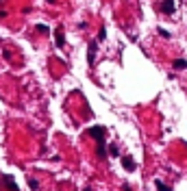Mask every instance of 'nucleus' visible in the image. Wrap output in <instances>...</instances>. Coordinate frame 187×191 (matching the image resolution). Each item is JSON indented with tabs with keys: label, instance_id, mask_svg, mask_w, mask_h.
I'll return each instance as SVG.
<instances>
[{
	"label": "nucleus",
	"instance_id": "obj_1",
	"mask_svg": "<svg viewBox=\"0 0 187 191\" xmlns=\"http://www.w3.org/2000/svg\"><path fill=\"white\" fill-rule=\"evenodd\" d=\"M87 135L94 137L96 141H105V137H107V128H105V126H94V128L87 130Z\"/></svg>",
	"mask_w": 187,
	"mask_h": 191
},
{
	"label": "nucleus",
	"instance_id": "obj_2",
	"mask_svg": "<svg viewBox=\"0 0 187 191\" xmlns=\"http://www.w3.org/2000/svg\"><path fill=\"white\" fill-rule=\"evenodd\" d=\"M96 50H98L96 41H91V43H89V52H87V63H89L91 67L96 65V63H94V61H96Z\"/></svg>",
	"mask_w": 187,
	"mask_h": 191
},
{
	"label": "nucleus",
	"instance_id": "obj_3",
	"mask_svg": "<svg viewBox=\"0 0 187 191\" xmlns=\"http://www.w3.org/2000/svg\"><path fill=\"white\" fill-rule=\"evenodd\" d=\"M161 13L172 15L174 13V0H161Z\"/></svg>",
	"mask_w": 187,
	"mask_h": 191
},
{
	"label": "nucleus",
	"instance_id": "obj_4",
	"mask_svg": "<svg viewBox=\"0 0 187 191\" xmlns=\"http://www.w3.org/2000/svg\"><path fill=\"white\" fill-rule=\"evenodd\" d=\"M2 182H5V187L9 191H20V187H17V182H15L13 176H2Z\"/></svg>",
	"mask_w": 187,
	"mask_h": 191
},
{
	"label": "nucleus",
	"instance_id": "obj_5",
	"mask_svg": "<svg viewBox=\"0 0 187 191\" xmlns=\"http://www.w3.org/2000/svg\"><path fill=\"white\" fill-rule=\"evenodd\" d=\"M122 165H124L126 172H133V170H135V161H133V156H122Z\"/></svg>",
	"mask_w": 187,
	"mask_h": 191
},
{
	"label": "nucleus",
	"instance_id": "obj_6",
	"mask_svg": "<svg viewBox=\"0 0 187 191\" xmlns=\"http://www.w3.org/2000/svg\"><path fill=\"white\" fill-rule=\"evenodd\" d=\"M55 41H57V48H63L65 46V37H63V31L61 28L55 31Z\"/></svg>",
	"mask_w": 187,
	"mask_h": 191
},
{
	"label": "nucleus",
	"instance_id": "obj_7",
	"mask_svg": "<svg viewBox=\"0 0 187 191\" xmlns=\"http://www.w3.org/2000/svg\"><path fill=\"white\" fill-rule=\"evenodd\" d=\"M172 65H174V69H187V61L185 59H176Z\"/></svg>",
	"mask_w": 187,
	"mask_h": 191
},
{
	"label": "nucleus",
	"instance_id": "obj_8",
	"mask_svg": "<svg viewBox=\"0 0 187 191\" xmlns=\"http://www.w3.org/2000/svg\"><path fill=\"white\" fill-rule=\"evenodd\" d=\"M98 156L105 159L107 156V148H105V141H98Z\"/></svg>",
	"mask_w": 187,
	"mask_h": 191
},
{
	"label": "nucleus",
	"instance_id": "obj_9",
	"mask_svg": "<svg viewBox=\"0 0 187 191\" xmlns=\"http://www.w3.org/2000/svg\"><path fill=\"white\" fill-rule=\"evenodd\" d=\"M35 28H37V33H41V35H48V33H50V28L46 26V24H37Z\"/></svg>",
	"mask_w": 187,
	"mask_h": 191
},
{
	"label": "nucleus",
	"instance_id": "obj_10",
	"mask_svg": "<svg viewBox=\"0 0 187 191\" xmlns=\"http://www.w3.org/2000/svg\"><path fill=\"white\" fill-rule=\"evenodd\" d=\"M155 185H157V189H159V191H172V189H170V187H168V185H163V182H161V180H157V182H155Z\"/></svg>",
	"mask_w": 187,
	"mask_h": 191
},
{
	"label": "nucleus",
	"instance_id": "obj_11",
	"mask_svg": "<svg viewBox=\"0 0 187 191\" xmlns=\"http://www.w3.org/2000/svg\"><path fill=\"white\" fill-rule=\"evenodd\" d=\"M29 187H31L33 191H37V189H39V182H37L35 178H29Z\"/></svg>",
	"mask_w": 187,
	"mask_h": 191
},
{
	"label": "nucleus",
	"instance_id": "obj_12",
	"mask_svg": "<svg viewBox=\"0 0 187 191\" xmlns=\"http://www.w3.org/2000/svg\"><path fill=\"white\" fill-rule=\"evenodd\" d=\"M109 154H111V156H120V150L115 148V146H111V148H109Z\"/></svg>",
	"mask_w": 187,
	"mask_h": 191
},
{
	"label": "nucleus",
	"instance_id": "obj_13",
	"mask_svg": "<svg viewBox=\"0 0 187 191\" xmlns=\"http://www.w3.org/2000/svg\"><path fill=\"white\" fill-rule=\"evenodd\" d=\"M105 39H107V31H105V28H102V31H100V33H98V41H105Z\"/></svg>",
	"mask_w": 187,
	"mask_h": 191
},
{
	"label": "nucleus",
	"instance_id": "obj_14",
	"mask_svg": "<svg viewBox=\"0 0 187 191\" xmlns=\"http://www.w3.org/2000/svg\"><path fill=\"white\" fill-rule=\"evenodd\" d=\"M159 35H161V37H166V39L170 37V33H168V31H163V28H159Z\"/></svg>",
	"mask_w": 187,
	"mask_h": 191
},
{
	"label": "nucleus",
	"instance_id": "obj_15",
	"mask_svg": "<svg viewBox=\"0 0 187 191\" xmlns=\"http://www.w3.org/2000/svg\"><path fill=\"white\" fill-rule=\"evenodd\" d=\"M0 2H2V0H0Z\"/></svg>",
	"mask_w": 187,
	"mask_h": 191
}]
</instances>
